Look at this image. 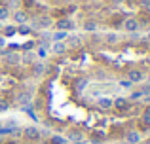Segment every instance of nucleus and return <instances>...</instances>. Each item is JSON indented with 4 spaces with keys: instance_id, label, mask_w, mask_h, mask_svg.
I'll return each instance as SVG.
<instances>
[{
    "instance_id": "nucleus-33",
    "label": "nucleus",
    "mask_w": 150,
    "mask_h": 144,
    "mask_svg": "<svg viewBox=\"0 0 150 144\" xmlns=\"http://www.w3.org/2000/svg\"><path fill=\"white\" fill-rule=\"evenodd\" d=\"M148 84H150V78H148Z\"/></svg>"
},
{
    "instance_id": "nucleus-15",
    "label": "nucleus",
    "mask_w": 150,
    "mask_h": 144,
    "mask_svg": "<svg viewBox=\"0 0 150 144\" xmlns=\"http://www.w3.org/2000/svg\"><path fill=\"white\" fill-rule=\"evenodd\" d=\"M10 17V10H8V8H0V21H6V19Z\"/></svg>"
},
{
    "instance_id": "nucleus-13",
    "label": "nucleus",
    "mask_w": 150,
    "mask_h": 144,
    "mask_svg": "<svg viewBox=\"0 0 150 144\" xmlns=\"http://www.w3.org/2000/svg\"><path fill=\"white\" fill-rule=\"evenodd\" d=\"M29 100H30V95L23 93V95H19V99H17V104H19V106H23V104H29Z\"/></svg>"
},
{
    "instance_id": "nucleus-24",
    "label": "nucleus",
    "mask_w": 150,
    "mask_h": 144,
    "mask_svg": "<svg viewBox=\"0 0 150 144\" xmlns=\"http://www.w3.org/2000/svg\"><path fill=\"white\" fill-rule=\"evenodd\" d=\"M17 32H21V34H29V32H30V29H29L27 25H23V27H19V29H17Z\"/></svg>"
},
{
    "instance_id": "nucleus-27",
    "label": "nucleus",
    "mask_w": 150,
    "mask_h": 144,
    "mask_svg": "<svg viewBox=\"0 0 150 144\" xmlns=\"http://www.w3.org/2000/svg\"><path fill=\"white\" fill-rule=\"evenodd\" d=\"M141 97H143V95H141V91H133L131 93V99L133 100H135V99H141Z\"/></svg>"
},
{
    "instance_id": "nucleus-20",
    "label": "nucleus",
    "mask_w": 150,
    "mask_h": 144,
    "mask_svg": "<svg viewBox=\"0 0 150 144\" xmlns=\"http://www.w3.org/2000/svg\"><path fill=\"white\" fill-rule=\"evenodd\" d=\"M15 32H17V29H15V27H6V32H4V36H13Z\"/></svg>"
},
{
    "instance_id": "nucleus-22",
    "label": "nucleus",
    "mask_w": 150,
    "mask_h": 144,
    "mask_svg": "<svg viewBox=\"0 0 150 144\" xmlns=\"http://www.w3.org/2000/svg\"><path fill=\"white\" fill-rule=\"evenodd\" d=\"M21 48H23V49H25V51H30V49H33V48H34V42H33V40H29V42H25V44H23V46H21Z\"/></svg>"
},
{
    "instance_id": "nucleus-10",
    "label": "nucleus",
    "mask_w": 150,
    "mask_h": 144,
    "mask_svg": "<svg viewBox=\"0 0 150 144\" xmlns=\"http://www.w3.org/2000/svg\"><path fill=\"white\" fill-rule=\"evenodd\" d=\"M44 70H46V68H44L42 63H34V67H33V74H34V76H42Z\"/></svg>"
},
{
    "instance_id": "nucleus-26",
    "label": "nucleus",
    "mask_w": 150,
    "mask_h": 144,
    "mask_svg": "<svg viewBox=\"0 0 150 144\" xmlns=\"http://www.w3.org/2000/svg\"><path fill=\"white\" fill-rule=\"evenodd\" d=\"M8 106H10V104L6 103V100H0V112H4V110H8Z\"/></svg>"
},
{
    "instance_id": "nucleus-7",
    "label": "nucleus",
    "mask_w": 150,
    "mask_h": 144,
    "mask_svg": "<svg viewBox=\"0 0 150 144\" xmlns=\"http://www.w3.org/2000/svg\"><path fill=\"white\" fill-rule=\"evenodd\" d=\"M82 138H84V135H82L78 129H74V131H69V140H72V142H80Z\"/></svg>"
},
{
    "instance_id": "nucleus-14",
    "label": "nucleus",
    "mask_w": 150,
    "mask_h": 144,
    "mask_svg": "<svg viewBox=\"0 0 150 144\" xmlns=\"http://www.w3.org/2000/svg\"><path fill=\"white\" fill-rule=\"evenodd\" d=\"M84 29L88 30V32H93V30L97 29V23L95 21H86V25H84Z\"/></svg>"
},
{
    "instance_id": "nucleus-28",
    "label": "nucleus",
    "mask_w": 150,
    "mask_h": 144,
    "mask_svg": "<svg viewBox=\"0 0 150 144\" xmlns=\"http://www.w3.org/2000/svg\"><path fill=\"white\" fill-rule=\"evenodd\" d=\"M38 57H42V59L46 57V49H44V48H40V49H38Z\"/></svg>"
},
{
    "instance_id": "nucleus-1",
    "label": "nucleus",
    "mask_w": 150,
    "mask_h": 144,
    "mask_svg": "<svg viewBox=\"0 0 150 144\" xmlns=\"http://www.w3.org/2000/svg\"><path fill=\"white\" fill-rule=\"evenodd\" d=\"M55 29L69 32V30H72V29H74V21H72V19H59V21L55 23Z\"/></svg>"
},
{
    "instance_id": "nucleus-25",
    "label": "nucleus",
    "mask_w": 150,
    "mask_h": 144,
    "mask_svg": "<svg viewBox=\"0 0 150 144\" xmlns=\"http://www.w3.org/2000/svg\"><path fill=\"white\" fill-rule=\"evenodd\" d=\"M40 23H42L44 27H50V25H51V19H50V17H44V19H40Z\"/></svg>"
},
{
    "instance_id": "nucleus-29",
    "label": "nucleus",
    "mask_w": 150,
    "mask_h": 144,
    "mask_svg": "<svg viewBox=\"0 0 150 144\" xmlns=\"http://www.w3.org/2000/svg\"><path fill=\"white\" fill-rule=\"evenodd\" d=\"M25 6H27V8H30V6H34V0H25Z\"/></svg>"
},
{
    "instance_id": "nucleus-30",
    "label": "nucleus",
    "mask_w": 150,
    "mask_h": 144,
    "mask_svg": "<svg viewBox=\"0 0 150 144\" xmlns=\"http://www.w3.org/2000/svg\"><path fill=\"white\" fill-rule=\"evenodd\" d=\"M4 44H6V36H0V48H2Z\"/></svg>"
},
{
    "instance_id": "nucleus-2",
    "label": "nucleus",
    "mask_w": 150,
    "mask_h": 144,
    "mask_svg": "<svg viewBox=\"0 0 150 144\" xmlns=\"http://www.w3.org/2000/svg\"><path fill=\"white\" fill-rule=\"evenodd\" d=\"M124 29L127 30V32H135V30H139V23H137V19H125L124 21Z\"/></svg>"
},
{
    "instance_id": "nucleus-17",
    "label": "nucleus",
    "mask_w": 150,
    "mask_h": 144,
    "mask_svg": "<svg viewBox=\"0 0 150 144\" xmlns=\"http://www.w3.org/2000/svg\"><path fill=\"white\" fill-rule=\"evenodd\" d=\"M8 61H10L11 65H17L19 63V55L17 53H10V55H8Z\"/></svg>"
},
{
    "instance_id": "nucleus-23",
    "label": "nucleus",
    "mask_w": 150,
    "mask_h": 144,
    "mask_svg": "<svg viewBox=\"0 0 150 144\" xmlns=\"http://www.w3.org/2000/svg\"><path fill=\"white\" fill-rule=\"evenodd\" d=\"M144 123H146V127H150V108H146V112H144Z\"/></svg>"
},
{
    "instance_id": "nucleus-9",
    "label": "nucleus",
    "mask_w": 150,
    "mask_h": 144,
    "mask_svg": "<svg viewBox=\"0 0 150 144\" xmlns=\"http://www.w3.org/2000/svg\"><path fill=\"white\" fill-rule=\"evenodd\" d=\"M97 104H99V108L106 110V108H110V106H112V100H110L108 97H105V99H99V100H97Z\"/></svg>"
},
{
    "instance_id": "nucleus-6",
    "label": "nucleus",
    "mask_w": 150,
    "mask_h": 144,
    "mask_svg": "<svg viewBox=\"0 0 150 144\" xmlns=\"http://www.w3.org/2000/svg\"><path fill=\"white\" fill-rule=\"evenodd\" d=\"M125 138H127L129 144H139V142H141V135L137 133V131H131V133H127V137H125Z\"/></svg>"
},
{
    "instance_id": "nucleus-16",
    "label": "nucleus",
    "mask_w": 150,
    "mask_h": 144,
    "mask_svg": "<svg viewBox=\"0 0 150 144\" xmlns=\"http://www.w3.org/2000/svg\"><path fill=\"white\" fill-rule=\"evenodd\" d=\"M51 144H67V138L59 137V135H53L51 137Z\"/></svg>"
},
{
    "instance_id": "nucleus-18",
    "label": "nucleus",
    "mask_w": 150,
    "mask_h": 144,
    "mask_svg": "<svg viewBox=\"0 0 150 144\" xmlns=\"http://www.w3.org/2000/svg\"><path fill=\"white\" fill-rule=\"evenodd\" d=\"M139 91H141V95H143V97H148V95H150V84H148V85L144 84L143 87L139 89Z\"/></svg>"
},
{
    "instance_id": "nucleus-11",
    "label": "nucleus",
    "mask_w": 150,
    "mask_h": 144,
    "mask_svg": "<svg viewBox=\"0 0 150 144\" xmlns=\"http://www.w3.org/2000/svg\"><path fill=\"white\" fill-rule=\"evenodd\" d=\"M67 36H69V34H67L65 30H55V32H53V36H51V38H53L55 42H61V40H65Z\"/></svg>"
},
{
    "instance_id": "nucleus-4",
    "label": "nucleus",
    "mask_w": 150,
    "mask_h": 144,
    "mask_svg": "<svg viewBox=\"0 0 150 144\" xmlns=\"http://www.w3.org/2000/svg\"><path fill=\"white\" fill-rule=\"evenodd\" d=\"M13 19H15V23H19V25H25V23L29 21V15H27L23 10H19V11H15Z\"/></svg>"
},
{
    "instance_id": "nucleus-3",
    "label": "nucleus",
    "mask_w": 150,
    "mask_h": 144,
    "mask_svg": "<svg viewBox=\"0 0 150 144\" xmlns=\"http://www.w3.org/2000/svg\"><path fill=\"white\" fill-rule=\"evenodd\" d=\"M143 80H144V74L141 70H131L129 72V81H131V84H141Z\"/></svg>"
},
{
    "instance_id": "nucleus-21",
    "label": "nucleus",
    "mask_w": 150,
    "mask_h": 144,
    "mask_svg": "<svg viewBox=\"0 0 150 144\" xmlns=\"http://www.w3.org/2000/svg\"><path fill=\"white\" fill-rule=\"evenodd\" d=\"M106 42H108V44H116L118 42V34H106Z\"/></svg>"
},
{
    "instance_id": "nucleus-12",
    "label": "nucleus",
    "mask_w": 150,
    "mask_h": 144,
    "mask_svg": "<svg viewBox=\"0 0 150 144\" xmlns=\"http://www.w3.org/2000/svg\"><path fill=\"white\" fill-rule=\"evenodd\" d=\"M53 51L55 53H65L67 51V46L61 44V42H55V44H53Z\"/></svg>"
},
{
    "instance_id": "nucleus-5",
    "label": "nucleus",
    "mask_w": 150,
    "mask_h": 144,
    "mask_svg": "<svg viewBox=\"0 0 150 144\" xmlns=\"http://www.w3.org/2000/svg\"><path fill=\"white\" fill-rule=\"evenodd\" d=\"M23 133H25V137H27V138H30V140H34V138L40 137V131H38L36 127H27Z\"/></svg>"
},
{
    "instance_id": "nucleus-31",
    "label": "nucleus",
    "mask_w": 150,
    "mask_h": 144,
    "mask_svg": "<svg viewBox=\"0 0 150 144\" xmlns=\"http://www.w3.org/2000/svg\"><path fill=\"white\" fill-rule=\"evenodd\" d=\"M141 4L143 6H150V0H141Z\"/></svg>"
},
{
    "instance_id": "nucleus-8",
    "label": "nucleus",
    "mask_w": 150,
    "mask_h": 144,
    "mask_svg": "<svg viewBox=\"0 0 150 144\" xmlns=\"http://www.w3.org/2000/svg\"><path fill=\"white\" fill-rule=\"evenodd\" d=\"M112 104L118 108V110H125V108H127V99H122V97H120V99H116Z\"/></svg>"
},
{
    "instance_id": "nucleus-19",
    "label": "nucleus",
    "mask_w": 150,
    "mask_h": 144,
    "mask_svg": "<svg viewBox=\"0 0 150 144\" xmlns=\"http://www.w3.org/2000/svg\"><path fill=\"white\" fill-rule=\"evenodd\" d=\"M67 40H69V44H72V46L80 44V36H67Z\"/></svg>"
},
{
    "instance_id": "nucleus-32",
    "label": "nucleus",
    "mask_w": 150,
    "mask_h": 144,
    "mask_svg": "<svg viewBox=\"0 0 150 144\" xmlns=\"http://www.w3.org/2000/svg\"><path fill=\"white\" fill-rule=\"evenodd\" d=\"M114 2H124V0H114Z\"/></svg>"
},
{
    "instance_id": "nucleus-34",
    "label": "nucleus",
    "mask_w": 150,
    "mask_h": 144,
    "mask_svg": "<svg viewBox=\"0 0 150 144\" xmlns=\"http://www.w3.org/2000/svg\"><path fill=\"white\" fill-rule=\"evenodd\" d=\"M148 36H150V34H148Z\"/></svg>"
}]
</instances>
